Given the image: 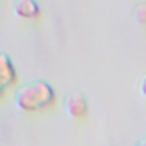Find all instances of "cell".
<instances>
[{
  "instance_id": "obj_4",
  "label": "cell",
  "mask_w": 146,
  "mask_h": 146,
  "mask_svg": "<svg viewBox=\"0 0 146 146\" xmlns=\"http://www.w3.org/2000/svg\"><path fill=\"white\" fill-rule=\"evenodd\" d=\"M14 14L21 19H26V21H33V19H38L41 11H40V5L35 2V0H16L14 4Z\"/></svg>"
},
{
  "instance_id": "obj_3",
  "label": "cell",
  "mask_w": 146,
  "mask_h": 146,
  "mask_svg": "<svg viewBox=\"0 0 146 146\" xmlns=\"http://www.w3.org/2000/svg\"><path fill=\"white\" fill-rule=\"evenodd\" d=\"M0 84L7 90L17 84V70L9 55L5 53H0Z\"/></svg>"
},
{
  "instance_id": "obj_6",
  "label": "cell",
  "mask_w": 146,
  "mask_h": 146,
  "mask_svg": "<svg viewBox=\"0 0 146 146\" xmlns=\"http://www.w3.org/2000/svg\"><path fill=\"white\" fill-rule=\"evenodd\" d=\"M5 93H7V88H5V86H2V84H0V100H2V98L5 96Z\"/></svg>"
},
{
  "instance_id": "obj_1",
  "label": "cell",
  "mask_w": 146,
  "mask_h": 146,
  "mask_svg": "<svg viewBox=\"0 0 146 146\" xmlns=\"http://www.w3.org/2000/svg\"><path fill=\"white\" fill-rule=\"evenodd\" d=\"M57 102L55 90L46 81H31L16 93V107L23 112H41Z\"/></svg>"
},
{
  "instance_id": "obj_2",
  "label": "cell",
  "mask_w": 146,
  "mask_h": 146,
  "mask_svg": "<svg viewBox=\"0 0 146 146\" xmlns=\"http://www.w3.org/2000/svg\"><path fill=\"white\" fill-rule=\"evenodd\" d=\"M64 108L69 113V117H72V119H83V117L88 115V110H90L84 95L79 93V91H72L65 96Z\"/></svg>"
},
{
  "instance_id": "obj_7",
  "label": "cell",
  "mask_w": 146,
  "mask_h": 146,
  "mask_svg": "<svg viewBox=\"0 0 146 146\" xmlns=\"http://www.w3.org/2000/svg\"><path fill=\"white\" fill-rule=\"evenodd\" d=\"M136 146H146V144H144V141H143V139H141V141H139V143H137V144H136Z\"/></svg>"
},
{
  "instance_id": "obj_5",
  "label": "cell",
  "mask_w": 146,
  "mask_h": 146,
  "mask_svg": "<svg viewBox=\"0 0 146 146\" xmlns=\"http://www.w3.org/2000/svg\"><path fill=\"white\" fill-rule=\"evenodd\" d=\"M144 14H146V7H144L143 4H139V5L132 11V16L136 17V21H137L139 24H144V19H146V16H144Z\"/></svg>"
}]
</instances>
